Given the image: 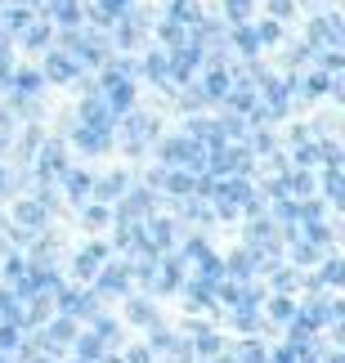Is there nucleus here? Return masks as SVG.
Here are the masks:
<instances>
[{"instance_id": "obj_1", "label": "nucleus", "mask_w": 345, "mask_h": 363, "mask_svg": "<svg viewBox=\"0 0 345 363\" xmlns=\"http://www.w3.org/2000/svg\"><path fill=\"white\" fill-rule=\"evenodd\" d=\"M148 211H153V193H144V189L121 193V206H117L121 225H140V220H148Z\"/></svg>"}, {"instance_id": "obj_2", "label": "nucleus", "mask_w": 345, "mask_h": 363, "mask_svg": "<svg viewBox=\"0 0 345 363\" xmlns=\"http://www.w3.org/2000/svg\"><path fill=\"white\" fill-rule=\"evenodd\" d=\"M153 135H157V121L148 117V113H135V108H130V117H126V148L140 152L144 139H153Z\"/></svg>"}, {"instance_id": "obj_3", "label": "nucleus", "mask_w": 345, "mask_h": 363, "mask_svg": "<svg viewBox=\"0 0 345 363\" xmlns=\"http://www.w3.org/2000/svg\"><path fill=\"white\" fill-rule=\"evenodd\" d=\"M77 337V318L72 314H63V318H50V328H45V341H40V350H59V345H72Z\"/></svg>"}, {"instance_id": "obj_4", "label": "nucleus", "mask_w": 345, "mask_h": 363, "mask_svg": "<svg viewBox=\"0 0 345 363\" xmlns=\"http://www.w3.org/2000/svg\"><path fill=\"white\" fill-rule=\"evenodd\" d=\"M36 152H40V157H36V175H40V179H54V175H63V171H67L63 144H40Z\"/></svg>"}, {"instance_id": "obj_5", "label": "nucleus", "mask_w": 345, "mask_h": 363, "mask_svg": "<svg viewBox=\"0 0 345 363\" xmlns=\"http://www.w3.org/2000/svg\"><path fill=\"white\" fill-rule=\"evenodd\" d=\"M179 283H184V260H179V256H166V260L153 269V291H175Z\"/></svg>"}, {"instance_id": "obj_6", "label": "nucleus", "mask_w": 345, "mask_h": 363, "mask_svg": "<svg viewBox=\"0 0 345 363\" xmlns=\"http://www.w3.org/2000/svg\"><path fill=\"white\" fill-rule=\"evenodd\" d=\"M77 72H81V63L72 59V54H67V50H54L50 59H45V72H40V77H45V81H72Z\"/></svg>"}, {"instance_id": "obj_7", "label": "nucleus", "mask_w": 345, "mask_h": 363, "mask_svg": "<svg viewBox=\"0 0 345 363\" xmlns=\"http://www.w3.org/2000/svg\"><path fill=\"white\" fill-rule=\"evenodd\" d=\"M153 184L184 198V193H193V171H188V166H171V171H157V175H153Z\"/></svg>"}, {"instance_id": "obj_8", "label": "nucleus", "mask_w": 345, "mask_h": 363, "mask_svg": "<svg viewBox=\"0 0 345 363\" xmlns=\"http://www.w3.org/2000/svg\"><path fill=\"white\" fill-rule=\"evenodd\" d=\"M81 121H86V125H103V130L113 125V108H108V99L99 90H90V99L81 104Z\"/></svg>"}, {"instance_id": "obj_9", "label": "nucleus", "mask_w": 345, "mask_h": 363, "mask_svg": "<svg viewBox=\"0 0 345 363\" xmlns=\"http://www.w3.org/2000/svg\"><path fill=\"white\" fill-rule=\"evenodd\" d=\"M126 283H130V269L126 264H99V291H108V296H121L126 291Z\"/></svg>"}, {"instance_id": "obj_10", "label": "nucleus", "mask_w": 345, "mask_h": 363, "mask_svg": "<svg viewBox=\"0 0 345 363\" xmlns=\"http://www.w3.org/2000/svg\"><path fill=\"white\" fill-rule=\"evenodd\" d=\"M229 86H233V72H225V67H211V72L202 77L198 94H202V99H225V94H229Z\"/></svg>"}, {"instance_id": "obj_11", "label": "nucleus", "mask_w": 345, "mask_h": 363, "mask_svg": "<svg viewBox=\"0 0 345 363\" xmlns=\"http://www.w3.org/2000/svg\"><path fill=\"white\" fill-rule=\"evenodd\" d=\"M193 148H198L193 139H166V144L157 148V157L171 162V166H188V162H193Z\"/></svg>"}, {"instance_id": "obj_12", "label": "nucleus", "mask_w": 345, "mask_h": 363, "mask_svg": "<svg viewBox=\"0 0 345 363\" xmlns=\"http://www.w3.org/2000/svg\"><path fill=\"white\" fill-rule=\"evenodd\" d=\"M13 220H18V233H32V229L45 225V206H40V202H18Z\"/></svg>"}, {"instance_id": "obj_13", "label": "nucleus", "mask_w": 345, "mask_h": 363, "mask_svg": "<svg viewBox=\"0 0 345 363\" xmlns=\"http://www.w3.org/2000/svg\"><path fill=\"white\" fill-rule=\"evenodd\" d=\"M103 260H108V247H103V242H94V247H86V251L77 256V274H81V278H94Z\"/></svg>"}, {"instance_id": "obj_14", "label": "nucleus", "mask_w": 345, "mask_h": 363, "mask_svg": "<svg viewBox=\"0 0 345 363\" xmlns=\"http://www.w3.org/2000/svg\"><path fill=\"white\" fill-rule=\"evenodd\" d=\"M77 144L86 152H103L108 148V130H103V125H86V121H81L77 125Z\"/></svg>"}, {"instance_id": "obj_15", "label": "nucleus", "mask_w": 345, "mask_h": 363, "mask_svg": "<svg viewBox=\"0 0 345 363\" xmlns=\"http://www.w3.org/2000/svg\"><path fill=\"white\" fill-rule=\"evenodd\" d=\"M256 264H260V256H256V247H247V251H233L225 269H229L233 278H251V274H256Z\"/></svg>"}, {"instance_id": "obj_16", "label": "nucleus", "mask_w": 345, "mask_h": 363, "mask_svg": "<svg viewBox=\"0 0 345 363\" xmlns=\"http://www.w3.org/2000/svg\"><path fill=\"white\" fill-rule=\"evenodd\" d=\"M72 350H77L81 363H94V359H103V341L94 337V332H86V337L77 332V337H72Z\"/></svg>"}, {"instance_id": "obj_17", "label": "nucleus", "mask_w": 345, "mask_h": 363, "mask_svg": "<svg viewBox=\"0 0 345 363\" xmlns=\"http://www.w3.org/2000/svg\"><path fill=\"white\" fill-rule=\"evenodd\" d=\"M63 189L72 202H86L90 198V175L86 171H63Z\"/></svg>"}, {"instance_id": "obj_18", "label": "nucleus", "mask_w": 345, "mask_h": 363, "mask_svg": "<svg viewBox=\"0 0 345 363\" xmlns=\"http://www.w3.org/2000/svg\"><path fill=\"white\" fill-rule=\"evenodd\" d=\"M157 36H162V45H166V50H179V45L188 40L184 23H175V18H166V23H162V27H157Z\"/></svg>"}, {"instance_id": "obj_19", "label": "nucleus", "mask_w": 345, "mask_h": 363, "mask_svg": "<svg viewBox=\"0 0 345 363\" xmlns=\"http://www.w3.org/2000/svg\"><path fill=\"white\" fill-rule=\"evenodd\" d=\"M23 45L27 50H45L50 45V23H27L23 27Z\"/></svg>"}, {"instance_id": "obj_20", "label": "nucleus", "mask_w": 345, "mask_h": 363, "mask_svg": "<svg viewBox=\"0 0 345 363\" xmlns=\"http://www.w3.org/2000/svg\"><path fill=\"white\" fill-rule=\"evenodd\" d=\"M233 50H242V54H256L260 50V40H256V27H247V23H238V27H233Z\"/></svg>"}, {"instance_id": "obj_21", "label": "nucleus", "mask_w": 345, "mask_h": 363, "mask_svg": "<svg viewBox=\"0 0 345 363\" xmlns=\"http://www.w3.org/2000/svg\"><path fill=\"white\" fill-rule=\"evenodd\" d=\"M144 72L153 77V81H166V77H171V54L153 50V54H148V59H144Z\"/></svg>"}, {"instance_id": "obj_22", "label": "nucleus", "mask_w": 345, "mask_h": 363, "mask_svg": "<svg viewBox=\"0 0 345 363\" xmlns=\"http://www.w3.org/2000/svg\"><path fill=\"white\" fill-rule=\"evenodd\" d=\"M50 9H54V18H59L63 27L81 23V5H77V0H50Z\"/></svg>"}, {"instance_id": "obj_23", "label": "nucleus", "mask_w": 345, "mask_h": 363, "mask_svg": "<svg viewBox=\"0 0 345 363\" xmlns=\"http://www.w3.org/2000/svg\"><path fill=\"white\" fill-rule=\"evenodd\" d=\"M229 363H265V345H260V341H242L238 350L229 354Z\"/></svg>"}, {"instance_id": "obj_24", "label": "nucleus", "mask_w": 345, "mask_h": 363, "mask_svg": "<svg viewBox=\"0 0 345 363\" xmlns=\"http://www.w3.org/2000/svg\"><path fill=\"white\" fill-rule=\"evenodd\" d=\"M94 193H99L103 202H117L121 193H126V175H103V179H99V189H94Z\"/></svg>"}, {"instance_id": "obj_25", "label": "nucleus", "mask_w": 345, "mask_h": 363, "mask_svg": "<svg viewBox=\"0 0 345 363\" xmlns=\"http://www.w3.org/2000/svg\"><path fill=\"white\" fill-rule=\"evenodd\" d=\"M198 354H206V359H220V354H225V341H220L215 332L198 328Z\"/></svg>"}, {"instance_id": "obj_26", "label": "nucleus", "mask_w": 345, "mask_h": 363, "mask_svg": "<svg viewBox=\"0 0 345 363\" xmlns=\"http://www.w3.org/2000/svg\"><path fill=\"white\" fill-rule=\"evenodd\" d=\"M27 23H32V9L27 5H9L5 9V32H23Z\"/></svg>"}, {"instance_id": "obj_27", "label": "nucleus", "mask_w": 345, "mask_h": 363, "mask_svg": "<svg viewBox=\"0 0 345 363\" xmlns=\"http://www.w3.org/2000/svg\"><path fill=\"white\" fill-rule=\"evenodd\" d=\"M171 18H175V23H198L202 9L193 5V0H171Z\"/></svg>"}, {"instance_id": "obj_28", "label": "nucleus", "mask_w": 345, "mask_h": 363, "mask_svg": "<svg viewBox=\"0 0 345 363\" xmlns=\"http://www.w3.org/2000/svg\"><path fill=\"white\" fill-rule=\"evenodd\" d=\"M292 314H296V305L287 301V296H273V301H269V323H287Z\"/></svg>"}, {"instance_id": "obj_29", "label": "nucleus", "mask_w": 345, "mask_h": 363, "mask_svg": "<svg viewBox=\"0 0 345 363\" xmlns=\"http://www.w3.org/2000/svg\"><path fill=\"white\" fill-rule=\"evenodd\" d=\"M323 189H327V198L341 202L345 198V184H341V166H327V175H323Z\"/></svg>"}, {"instance_id": "obj_30", "label": "nucleus", "mask_w": 345, "mask_h": 363, "mask_svg": "<svg viewBox=\"0 0 345 363\" xmlns=\"http://www.w3.org/2000/svg\"><path fill=\"white\" fill-rule=\"evenodd\" d=\"M130 318H135V323H144V328H153L157 323V310L148 301H130Z\"/></svg>"}, {"instance_id": "obj_31", "label": "nucleus", "mask_w": 345, "mask_h": 363, "mask_svg": "<svg viewBox=\"0 0 345 363\" xmlns=\"http://www.w3.org/2000/svg\"><path fill=\"white\" fill-rule=\"evenodd\" d=\"M117 40H121V45H140V23H135V18H121V27H117Z\"/></svg>"}, {"instance_id": "obj_32", "label": "nucleus", "mask_w": 345, "mask_h": 363, "mask_svg": "<svg viewBox=\"0 0 345 363\" xmlns=\"http://www.w3.org/2000/svg\"><path fill=\"white\" fill-rule=\"evenodd\" d=\"M225 13H229V23H247L251 18V0H225Z\"/></svg>"}, {"instance_id": "obj_33", "label": "nucleus", "mask_w": 345, "mask_h": 363, "mask_svg": "<svg viewBox=\"0 0 345 363\" xmlns=\"http://www.w3.org/2000/svg\"><path fill=\"white\" fill-rule=\"evenodd\" d=\"M278 36H283L278 18H269V23H260V27H256V40H260V45H273V40H278Z\"/></svg>"}, {"instance_id": "obj_34", "label": "nucleus", "mask_w": 345, "mask_h": 363, "mask_svg": "<svg viewBox=\"0 0 345 363\" xmlns=\"http://www.w3.org/2000/svg\"><path fill=\"white\" fill-rule=\"evenodd\" d=\"M81 220H86L90 229H99V225H108L113 216H108V206H103V202H94V206H86V216H81Z\"/></svg>"}, {"instance_id": "obj_35", "label": "nucleus", "mask_w": 345, "mask_h": 363, "mask_svg": "<svg viewBox=\"0 0 345 363\" xmlns=\"http://www.w3.org/2000/svg\"><path fill=\"white\" fill-rule=\"evenodd\" d=\"M94 337H99L103 345L117 341V323H113V318H94Z\"/></svg>"}, {"instance_id": "obj_36", "label": "nucleus", "mask_w": 345, "mask_h": 363, "mask_svg": "<svg viewBox=\"0 0 345 363\" xmlns=\"http://www.w3.org/2000/svg\"><path fill=\"white\" fill-rule=\"evenodd\" d=\"M233 323H238L242 332H256V328H260V318H256V310H233Z\"/></svg>"}, {"instance_id": "obj_37", "label": "nucleus", "mask_w": 345, "mask_h": 363, "mask_svg": "<svg viewBox=\"0 0 345 363\" xmlns=\"http://www.w3.org/2000/svg\"><path fill=\"white\" fill-rule=\"evenodd\" d=\"M292 9H296V0H269V18H292Z\"/></svg>"}, {"instance_id": "obj_38", "label": "nucleus", "mask_w": 345, "mask_h": 363, "mask_svg": "<svg viewBox=\"0 0 345 363\" xmlns=\"http://www.w3.org/2000/svg\"><path fill=\"white\" fill-rule=\"evenodd\" d=\"M319 162L341 166V144H332V139H327V144H319Z\"/></svg>"}, {"instance_id": "obj_39", "label": "nucleus", "mask_w": 345, "mask_h": 363, "mask_svg": "<svg viewBox=\"0 0 345 363\" xmlns=\"http://www.w3.org/2000/svg\"><path fill=\"white\" fill-rule=\"evenodd\" d=\"M341 274H345V269H341V260H336V256L323 264V283H327V287H336V283H341Z\"/></svg>"}, {"instance_id": "obj_40", "label": "nucleus", "mask_w": 345, "mask_h": 363, "mask_svg": "<svg viewBox=\"0 0 345 363\" xmlns=\"http://www.w3.org/2000/svg\"><path fill=\"white\" fill-rule=\"evenodd\" d=\"M273 287H278V291H296V274L292 269H278V274H273Z\"/></svg>"}, {"instance_id": "obj_41", "label": "nucleus", "mask_w": 345, "mask_h": 363, "mask_svg": "<svg viewBox=\"0 0 345 363\" xmlns=\"http://www.w3.org/2000/svg\"><path fill=\"white\" fill-rule=\"evenodd\" d=\"M251 148H256V152H269V148H273V135H265V130H256V139H251Z\"/></svg>"}, {"instance_id": "obj_42", "label": "nucleus", "mask_w": 345, "mask_h": 363, "mask_svg": "<svg viewBox=\"0 0 345 363\" xmlns=\"http://www.w3.org/2000/svg\"><path fill=\"white\" fill-rule=\"evenodd\" d=\"M202 251H206V242H202V238H193V242L184 247V256H188V260H198V256H202Z\"/></svg>"}, {"instance_id": "obj_43", "label": "nucleus", "mask_w": 345, "mask_h": 363, "mask_svg": "<svg viewBox=\"0 0 345 363\" xmlns=\"http://www.w3.org/2000/svg\"><path fill=\"white\" fill-rule=\"evenodd\" d=\"M9 77H13V67H9V54H0V86H9Z\"/></svg>"}, {"instance_id": "obj_44", "label": "nucleus", "mask_w": 345, "mask_h": 363, "mask_svg": "<svg viewBox=\"0 0 345 363\" xmlns=\"http://www.w3.org/2000/svg\"><path fill=\"white\" fill-rule=\"evenodd\" d=\"M126 363H153V350H130Z\"/></svg>"}, {"instance_id": "obj_45", "label": "nucleus", "mask_w": 345, "mask_h": 363, "mask_svg": "<svg viewBox=\"0 0 345 363\" xmlns=\"http://www.w3.org/2000/svg\"><path fill=\"white\" fill-rule=\"evenodd\" d=\"M269 363H296V350H292V345H287V350H278V354H273Z\"/></svg>"}, {"instance_id": "obj_46", "label": "nucleus", "mask_w": 345, "mask_h": 363, "mask_svg": "<svg viewBox=\"0 0 345 363\" xmlns=\"http://www.w3.org/2000/svg\"><path fill=\"white\" fill-rule=\"evenodd\" d=\"M0 54H9V36H5V27H0Z\"/></svg>"}, {"instance_id": "obj_47", "label": "nucleus", "mask_w": 345, "mask_h": 363, "mask_svg": "<svg viewBox=\"0 0 345 363\" xmlns=\"http://www.w3.org/2000/svg\"><path fill=\"white\" fill-rule=\"evenodd\" d=\"M9 189V175H5V166H0V193H5Z\"/></svg>"}, {"instance_id": "obj_48", "label": "nucleus", "mask_w": 345, "mask_h": 363, "mask_svg": "<svg viewBox=\"0 0 345 363\" xmlns=\"http://www.w3.org/2000/svg\"><path fill=\"white\" fill-rule=\"evenodd\" d=\"M5 148H9V135H5V130H0V152H5Z\"/></svg>"}]
</instances>
